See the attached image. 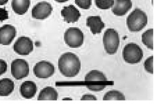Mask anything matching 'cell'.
<instances>
[{
  "mask_svg": "<svg viewBox=\"0 0 157 105\" xmlns=\"http://www.w3.org/2000/svg\"><path fill=\"white\" fill-rule=\"evenodd\" d=\"M81 68V61L78 57L73 53H65L58 59V69L65 77L76 76L79 72Z\"/></svg>",
  "mask_w": 157,
  "mask_h": 105,
  "instance_id": "6da1fadb",
  "label": "cell"
},
{
  "mask_svg": "<svg viewBox=\"0 0 157 105\" xmlns=\"http://www.w3.org/2000/svg\"><path fill=\"white\" fill-rule=\"evenodd\" d=\"M147 24V16L140 9H135L128 16L126 24L131 32H139Z\"/></svg>",
  "mask_w": 157,
  "mask_h": 105,
  "instance_id": "7a4b0ae2",
  "label": "cell"
},
{
  "mask_svg": "<svg viewBox=\"0 0 157 105\" xmlns=\"http://www.w3.org/2000/svg\"><path fill=\"white\" fill-rule=\"evenodd\" d=\"M104 49L109 55L115 54L120 45V36L118 32L113 28H108L103 37Z\"/></svg>",
  "mask_w": 157,
  "mask_h": 105,
  "instance_id": "3957f363",
  "label": "cell"
},
{
  "mask_svg": "<svg viewBox=\"0 0 157 105\" xmlns=\"http://www.w3.org/2000/svg\"><path fill=\"white\" fill-rule=\"evenodd\" d=\"M122 56L125 62L130 64H135L142 60L144 57V52L138 45L132 43L124 46Z\"/></svg>",
  "mask_w": 157,
  "mask_h": 105,
  "instance_id": "277c9868",
  "label": "cell"
},
{
  "mask_svg": "<svg viewBox=\"0 0 157 105\" xmlns=\"http://www.w3.org/2000/svg\"><path fill=\"white\" fill-rule=\"evenodd\" d=\"M83 33L77 27L68 28L64 34L65 42L71 48L76 49L81 47L83 43Z\"/></svg>",
  "mask_w": 157,
  "mask_h": 105,
  "instance_id": "5b68a950",
  "label": "cell"
},
{
  "mask_svg": "<svg viewBox=\"0 0 157 105\" xmlns=\"http://www.w3.org/2000/svg\"><path fill=\"white\" fill-rule=\"evenodd\" d=\"M29 64L26 61L21 59H17L11 64V73L16 80H21L28 76L29 74Z\"/></svg>",
  "mask_w": 157,
  "mask_h": 105,
  "instance_id": "8992f818",
  "label": "cell"
},
{
  "mask_svg": "<svg viewBox=\"0 0 157 105\" xmlns=\"http://www.w3.org/2000/svg\"><path fill=\"white\" fill-rule=\"evenodd\" d=\"M33 73L38 78H48L55 73V67L49 61H41L35 65Z\"/></svg>",
  "mask_w": 157,
  "mask_h": 105,
  "instance_id": "52a82bcc",
  "label": "cell"
},
{
  "mask_svg": "<svg viewBox=\"0 0 157 105\" xmlns=\"http://www.w3.org/2000/svg\"><path fill=\"white\" fill-rule=\"evenodd\" d=\"M33 41L29 37H20L13 45V49L20 55H28L33 51Z\"/></svg>",
  "mask_w": 157,
  "mask_h": 105,
  "instance_id": "ba28073f",
  "label": "cell"
},
{
  "mask_svg": "<svg viewBox=\"0 0 157 105\" xmlns=\"http://www.w3.org/2000/svg\"><path fill=\"white\" fill-rule=\"evenodd\" d=\"M53 11L52 5L42 1L36 5L32 10V16L37 20H45L51 15Z\"/></svg>",
  "mask_w": 157,
  "mask_h": 105,
  "instance_id": "9c48e42d",
  "label": "cell"
},
{
  "mask_svg": "<svg viewBox=\"0 0 157 105\" xmlns=\"http://www.w3.org/2000/svg\"><path fill=\"white\" fill-rule=\"evenodd\" d=\"M16 29L11 24H5L0 27V45H8L12 43L16 36Z\"/></svg>",
  "mask_w": 157,
  "mask_h": 105,
  "instance_id": "30bf717a",
  "label": "cell"
},
{
  "mask_svg": "<svg viewBox=\"0 0 157 105\" xmlns=\"http://www.w3.org/2000/svg\"><path fill=\"white\" fill-rule=\"evenodd\" d=\"M61 14L63 20L69 24L77 22L81 17L79 11L73 5L63 7Z\"/></svg>",
  "mask_w": 157,
  "mask_h": 105,
  "instance_id": "8fae6325",
  "label": "cell"
},
{
  "mask_svg": "<svg viewBox=\"0 0 157 105\" xmlns=\"http://www.w3.org/2000/svg\"><path fill=\"white\" fill-rule=\"evenodd\" d=\"M131 0H115L112 7V12L117 16H123L132 8Z\"/></svg>",
  "mask_w": 157,
  "mask_h": 105,
  "instance_id": "7c38bea8",
  "label": "cell"
},
{
  "mask_svg": "<svg viewBox=\"0 0 157 105\" xmlns=\"http://www.w3.org/2000/svg\"><path fill=\"white\" fill-rule=\"evenodd\" d=\"M20 91L22 97L26 99H31L36 94L37 87L33 81H25L21 84Z\"/></svg>",
  "mask_w": 157,
  "mask_h": 105,
  "instance_id": "4fadbf2b",
  "label": "cell"
},
{
  "mask_svg": "<svg viewBox=\"0 0 157 105\" xmlns=\"http://www.w3.org/2000/svg\"><path fill=\"white\" fill-rule=\"evenodd\" d=\"M86 25L90 27L93 34L101 33L105 27V24L99 16H89L86 20Z\"/></svg>",
  "mask_w": 157,
  "mask_h": 105,
  "instance_id": "5bb4252c",
  "label": "cell"
},
{
  "mask_svg": "<svg viewBox=\"0 0 157 105\" xmlns=\"http://www.w3.org/2000/svg\"><path fill=\"white\" fill-rule=\"evenodd\" d=\"M30 5V0H12L13 10L18 15H24L28 12Z\"/></svg>",
  "mask_w": 157,
  "mask_h": 105,
  "instance_id": "9a60e30c",
  "label": "cell"
},
{
  "mask_svg": "<svg viewBox=\"0 0 157 105\" xmlns=\"http://www.w3.org/2000/svg\"><path fill=\"white\" fill-rule=\"evenodd\" d=\"M14 82L9 78H3L0 80V96L7 97L12 93L14 89Z\"/></svg>",
  "mask_w": 157,
  "mask_h": 105,
  "instance_id": "2e32d148",
  "label": "cell"
},
{
  "mask_svg": "<svg viewBox=\"0 0 157 105\" xmlns=\"http://www.w3.org/2000/svg\"><path fill=\"white\" fill-rule=\"evenodd\" d=\"M58 97V94L56 89L48 86L42 90L38 95L37 98L38 100H52L56 101L57 100Z\"/></svg>",
  "mask_w": 157,
  "mask_h": 105,
  "instance_id": "e0dca14e",
  "label": "cell"
},
{
  "mask_svg": "<svg viewBox=\"0 0 157 105\" xmlns=\"http://www.w3.org/2000/svg\"><path fill=\"white\" fill-rule=\"evenodd\" d=\"M85 81H107L106 76L98 70H92L87 74L85 77Z\"/></svg>",
  "mask_w": 157,
  "mask_h": 105,
  "instance_id": "ac0fdd59",
  "label": "cell"
},
{
  "mask_svg": "<svg viewBox=\"0 0 157 105\" xmlns=\"http://www.w3.org/2000/svg\"><path fill=\"white\" fill-rule=\"evenodd\" d=\"M142 42L148 49H153V29L150 28L143 33Z\"/></svg>",
  "mask_w": 157,
  "mask_h": 105,
  "instance_id": "d6986e66",
  "label": "cell"
},
{
  "mask_svg": "<svg viewBox=\"0 0 157 105\" xmlns=\"http://www.w3.org/2000/svg\"><path fill=\"white\" fill-rule=\"evenodd\" d=\"M124 94H122L118 90H112L109 91L106 93L103 97V100H119V101H124L125 100Z\"/></svg>",
  "mask_w": 157,
  "mask_h": 105,
  "instance_id": "ffe728a7",
  "label": "cell"
},
{
  "mask_svg": "<svg viewBox=\"0 0 157 105\" xmlns=\"http://www.w3.org/2000/svg\"><path fill=\"white\" fill-rule=\"evenodd\" d=\"M114 0H95V4L97 8L102 10H108L113 7Z\"/></svg>",
  "mask_w": 157,
  "mask_h": 105,
  "instance_id": "44dd1931",
  "label": "cell"
},
{
  "mask_svg": "<svg viewBox=\"0 0 157 105\" xmlns=\"http://www.w3.org/2000/svg\"><path fill=\"white\" fill-rule=\"evenodd\" d=\"M91 0H75V3L80 8L87 10L90 8Z\"/></svg>",
  "mask_w": 157,
  "mask_h": 105,
  "instance_id": "7402d4cb",
  "label": "cell"
},
{
  "mask_svg": "<svg viewBox=\"0 0 157 105\" xmlns=\"http://www.w3.org/2000/svg\"><path fill=\"white\" fill-rule=\"evenodd\" d=\"M145 71L150 74H153V56L149 57L144 63Z\"/></svg>",
  "mask_w": 157,
  "mask_h": 105,
  "instance_id": "603a6c76",
  "label": "cell"
},
{
  "mask_svg": "<svg viewBox=\"0 0 157 105\" xmlns=\"http://www.w3.org/2000/svg\"><path fill=\"white\" fill-rule=\"evenodd\" d=\"M106 88V85H88L87 88L93 92H100Z\"/></svg>",
  "mask_w": 157,
  "mask_h": 105,
  "instance_id": "cb8c5ba5",
  "label": "cell"
},
{
  "mask_svg": "<svg viewBox=\"0 0 157 105\" xmlns=\"http://www.w3.org/2000/svg\"><path fill=\"white\" fill-rule=\"evenodd\" d=\"M8 65L5 61L0 59V76L4 74L7 71Z\"/></svg>",
  "mask_w": 157,
  "mask_h": 105,
  "instance_id": "d4e9b609",
  "label": "cell"
},
{
  "mask_svg": "<svg viewBox=\"0 0 157 105\" xmlns=\"http://www.w3.org/2000/svg\"><path fill=\"white\" fill-rule=\"evenodd\" d=\"M8 18V12L4 9H0V20H4Z\"/></svg>",
  "mask_w": 157,
  "mask_h": 105,
  "instance_id": "484cf974",
  "label": "cell"
},
{
  "mask_svg": "<svg viewBox=\"0 0 157 105\" xmlns=\"http://www.w3.org/2000/svg\"><path fill=\"white\" fill-rule=\"evenodd\" d=\"M81 100H83V101H86V100H93V101H95L97 100V97H95L93 95L91 94H85L83 95L82 97H81Z\"/></svg>",
  "mask_w": 157,
  "mask_h": 105,
  "instance_id": "4316f807",
  "label": "cell"
},
{
  "mask_svg": "<svg viewBox=\"0 0 157 105\" xmlns=\"http://www.w3.org/2000/svg\"><path fill=\"white\" fill-rule=\"evenodd\" d=\"M9 0H0V5H5L8 2Z\"/></svg>",
  "mask_w": 157,
  "mask_h": 105,
  "instance_id": "83f0119b",
  "label": "cell"
},
{
  "mask_svg": "<svg viewBox=\"0 0 157 105\" xmlns=\"http://www.w3.org/2000/svg\"><path fill=\"white\" fill-rule=\"evenodd\" d=\"M54 1H56V2H59V3H63V2H66L69 0H54Z\"/></svg>",
  "mask_w": 157,
  "mask_h": 105,
  "instance_id": "f1b7e54d",
  "label": "cell"
},
{
  "mask_svg": "<svg viewBox=\"0 0 157 105\" xmlns=\"http://www.w3.org/2000/svg\"><path fill=\"white\" fill-rule=\"evenodd\" d=\"M62 100H73V99L72 98H63L62 99Z\"/></svg>",
  "mask_w": 157,
  "mask_h": 105,
  "instance_id": "f546056e",
  "label": "cell"
}]
</instances>
